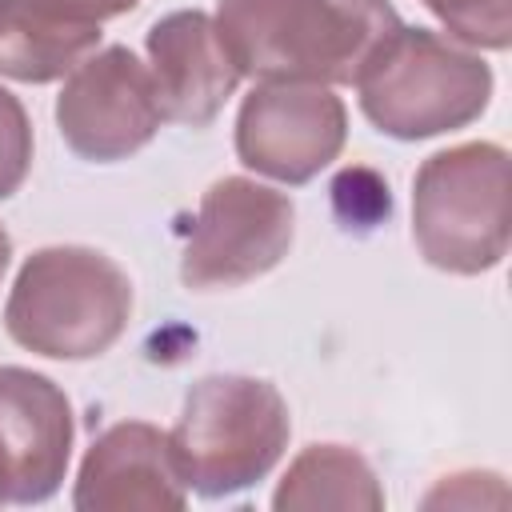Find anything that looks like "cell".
Segmentation results:
<instances>
[{
  "label": "cell",
  "instance_id": "16",
  "mask_svg": "<svg viewBox=\"0 0 512 512\" xmlns=\"http://www.w3.org/2000/svg\"><path fill=\"white\" fill-rule=\"evenodd\" d=\"M56 4H64V8H72L80 16H88V20H112V16L132 12L140 0H56Z\"/></svg>",
  "mask_w": 512,
  "mask_h": 512
},
{
  "label": "cell",
  "instance_id": "6",
  "mask_svg": "<svg viewBox=\"0 0 512 512\" xmlns=\"http://www.w3.org/2000/svg\"><path fill=\"white\" fill-rule=\"evenodd\" d=\"M296 236V204L288 192L252 176H220L200 196L192 232L180 252V280L192 292L240 288L272 272Z\"/></svg>",
  "mask_w": 512,
  "mask_h": 512
},
{
  "label": "cell",
  "instance_id": "9",
  "mask_svg": "<svg viewBox=\"0 0 512 512\" xmlns=\"http://www.w3.org/2000/svg\"><path fill=\"white\" fill-rule=\"evenodd\" d=\"M72 440L68 392L44 372L0 364V504H44L56 496Z\"/></svg>",
  "mask_w": 512,
  "mask_h": 512
},
{
  "label": "cell",
  "instance_id": "13",
  "mask_svg": "<svg viewBox=\"0 0 512 512\" xmlns=\"http://www.w3.org/2000/svg\"><path fill=\"white\" fill-rule=\"evenodd\" d=\"M276 512L300 508H352V512H380L384 488L372 464L348 444H308L272 492Z\"/></svg>",
  "mask_w": 512,
  "mask_h": 512
},
{
  "label": "cell",
  "instance_id": "12",
  "mask_svg": "<svg viewBox=\"0 0 512 512\" xmlns=\"http://www.w3.org/2000/svg\"><path fill=\"white\" fill-rule=\"evenodd\" d=\"M100 20L56 0H0V76L20 84L64 80L100 48Z\"/></svg>",
  "mask_w": 512,
  "mask_h": 512
},
{
  "label": "cell",
  "instance_id": "2",
  "mask_svg": "<svg viewBox=\"0 0 512 512\" xmlns=\"http://www.w3.org/2000/svg\"><path fill=\"white\" fill-rule=\"evenodd\" d=\"M132 280L128 272L84 244L36 248L4 300L8 336L48 360H96L128 328Z\"/></svg>",
  "mask_w": 512,
  "mask_h": 512
},
{
  "label": "cell",
  "instance_id": "7",
  "mask_svg": "<svg viewBox=\"0 0 512 512\" xmlns=\"http://www.w3.org/2000/svg\"><path fill=\"white\" fill-rule=\"evenodd\" d=\"M164 124V108L148 64L132 48L108 44L88 52L56 96V128L64 144L92 164H116L140 152Z\"/></svg>",
  "mask_w": 512,
  "mask_h": 512
},
{
  "label": "cell",
  "instance_id": "3",
  "mask_svg": "<svg viewBox=\"0 0 512 512\" xmlns=\"http://www.w3.org/2000/svg\"><path fill=\"white\" fill-rule=\"evenodd\" d=\"M288 436L292 416L276 384L220 372L188 388L168 448L184 488L220 500L260 484L280 464Z\"/></svg>",
  "mask_w": 512,
  "mask_h": 512
},
{
  "label": "cell",
  "instance_id": "17",
  "mask_svg": "<svg viewBox=\"0 0 512 512\" xmlns=\"http://www.w3.org/2000/svg\"><path fill=\"white\" fill-rule=\"evenodd\" d=\"M8 264H12V236H8V232H4V224H0V284H4Z\"/></svg>",
  "mask_w": 512,
  "mask_h": 512
},
{
  "label": "cell",
  "instance_id": "11",
  "mask_svg": "<svg viewBox=\"0 0 512 512\" xmlns=\"http://www.w3.org/2000/svg\"><path fill=\"white\" fill-rule=\"evenodd\" d=\"M144 52L164 120L184 128H208L240 84L216 20L200 8L160 16L144 36Z\"/></svg>",
  "mask_w": 512,
  "mask_h": 512
},
{
  "label": "cell",
  "instance_id": "4",
  "mask_svg": "<svg viewBox=\"0 0 512 512\" xmlns=\"http://www.w3.org/2000/svg\"><path fill=\"white\" fill-rule=\"evenodd\" d=\"M492 84L480 52L408 24H400L356 76L360 112L392 140H432L468 128L484 116Z\"/></svg>",
  "mask_w": 512,
  "mask_h": 512
},
{
  "label": "cell",
  "instance_id": "15",
  "mask_svg": "<svg viewBox=\"0 0 512 512\" xmlns=\"http://www.w3.org/2000/svg\"><path fill=\"white\" fill-rule=\"evenodd\" d=\"M32 120L24 104L0 84V200L20 192V184L32 172Z\"/></svg>",
  "mask_w": 512,
  "mask_h": 512
},
{
  "label": "cell",
  "instance_id": "14",
  "mask_svg": "<svg viewBox=\"0 0 512 512\" xmlns=\"http://www.w3.org/2000/svg\"><path fill=\"white\" fill-rule=\"evenodd\" d=\"M460 44L504 52L512 44V0H420Z\"/></svg>",
  "mask_w": 512,
  "mask_h": 512
},
{
  "label": "cell",
  "instance_id": "10",
  "mask_svg": "<svg viewBox=\"0 0 512 512\" xmlns=\"http://www.w3.org/2000/svg\"><path fill=\"white\" fill-rule=\"evenodd\" d=\"M188 488L176 472L168 432L148 420H120L104 428L76 472V512H180Z\"/></svg>",
  "mask_w": 512,
  "mask_h": 512
},
{
  "label": "cell",
  "instance_id": "1",
  "mask_svg": "<svg viewBox=\"0 0 512 512\" xmlns=\"http://www.w3.org/2000/svg\"><path fill=\"white\" fill-rule=\"evenodd\" d=\"M216 32L256 84H356L400 28L388 0H220Z\"/></svg>",
  "mask_w": 512,
  "mask_h": 512
},
{
  "label": "cell",
  "instance_id": "8",
  "mask_svg": "<svg viewBox=\"0 0 512 512\" xmlns=\"http://www.w3.org/2000/svg\"><path fill=\"white\" fill-rule=\"evenodd\" d=\"M348 140V108L324 84H252L236 112L244 168L300 188L316 180Z\"/></svg>",
  "mask_w": 512,
  "mask_h": 512
},
{
  "label": "cell",
  "instance_id": "5",
  "mask_svg": "<svg viewBox=\"0 0 512 512\" xmlns=\"http://www.w3.org/2000/svg\"><path fill=\"white\" fill-rule=\"evenodd\" d=\"M412 240L440 272H492L512 240L508 148L468 140L432 152L412 176Z\"/></svg>",
  "mask_w": 512,
  "mask_h": 512
}]
</instances>
